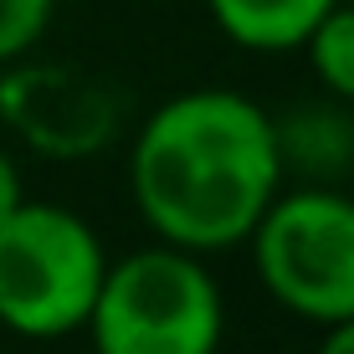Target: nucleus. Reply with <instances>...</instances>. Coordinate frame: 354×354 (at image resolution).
Wrapping results in <instances>:
<instances>
[{
    "mask_svg": "<svg viewBox=\"0 0 354 354\" xmlns=\"http://www.w3.org/2000/svg\"><path fill=\"white\" fill-rule=\"evenodd\" d=\"M26 201V185H21V169H16V160H10V149L0 144V221H6L16 205Z\"/></svg>",
    "mask_w": 354,
    "mask_h": 354,
    "instance_id": "nucleus-9",
    "label": "nucleus"
},
{
    "mask_svg": "<svg viewBox=\"0 0 354 354\" xmlns=\"http://www.w3.org/2000/svg\"><path fill=\"white\" fill-rule=\"evenodd\" d=\"M82 328L97 354H221L226 298L201 252L160 241L108 262Z\"/></svg>",
    "mask_w": 354,
    "mask_h": 354,
    "instance_id": "nucleus-2",
    "label": "nucleus"
},
{
    "mask_svg": "<svg viewBox=\"0 0 354 354\" xmlns=\"http://www.w3.org/2000/svg\"><path fill=\"white\" fill-rule=\"evenodd\" d=\"M252 262L277 308L308 324L354 313V201L339 190H277L252 226Z\"/></svg>",
    "mask_w": 354,
    "mask_h": 354,
    "instance_id": "nucleus-4",
    "label": "nucleus"
},
{
    "mask_svg": "<svg viewBox=\"0 0 354 354\" xmlns=\"http://www.w3.org/2000/svg\"><path fill=\"white\" fill-rule=\"evenodd\" d=\"M0 124L52 160H82L113 144L118 93L77 67L16 57L0 67Z\"/></svg>",
    "mask_w": 354,
    "mask_h": 354,
    "instance_id": "nucleus-5",
    "label": "nucleus"
},
{
    "mask_svg": "<svg viewBox=\"0 0 354 354\" xmlns=\"http://www.w3.org/2000/svg\"><path fill=\"white\" fill-rule=\"evenodd\" d=\"M313 354H354V313H344V319L324 324V339Z\"/></svg>",
    "mask_w": 354,
    "mask_h": 354,
    "instance_id": "nucleus-10",
    "label": "nucleus"
},
{
    "mask_svg": "<svg viewBox=\"0 0 354 354\" xmlns=\"http://www.w3.org/2000/svg\"><path fill=\"white\" fill-rule=\"evenodd\" d=\"M303 52H308L313 77H319L334 97H349V103H354V6L334 0L328 16L308 31Z\"/></svg>",
    "mask_w": 354,
    "mask_h": 354,
    "instance_id": "nucleus-7",
    "label": "nucleus"
},
{
    "mask_svg": "<svg viewBox=\"0 0 354 354\" xmlns=\"http://www.w3.org/2000/svg\"><path fill=\"white\" fill-rule=\"evenodd\" d=\"M205 6L226 41L277 57L308 41V31L328 16L334 0H205Z\"/></svg>",
    "mask_w": 354,
    "mask_h": 354,
    "instance_id": "nucleus-6",
    "label": "nucleus"
},
{
    "mask_svg": "<svg viewBox=\"0 0 354 354\" xmlns=\"http://www.w3.org/2000/svg\"><path fill=\"white\" fill-rule=\"evenodd\" d=\"M108 252L72 205L21 201L0 221V324L21 339L77 334L103 288Z\"/></svg>",
    "mask_w": 354,
    "mask_h": 354,
    "instance_id": "nucleus-3",
    "label": "nucleus"
},
{
    "mask_svg": "<svg viewBox=\"0 0 354 354\" xmlns=\"http://www.w3.org/2000/svg\"><path fill=\"white\" fill-rule=\"evenodd\" d=\"M283 133L252 97L190 88L139 124L129 195L160 241L205 257L252 236L283 190Z\"/></svg>",
    "mask_w": 354,
    "mask_h": 354,
    "instance_id": "nucleus-1",
    "label": "nucleus"
},
{
    "mask_svg": "<svg viewBox=\"0 0 354 354\" xmlns=\"http://www.w3.org/2000/svg\"><path fill=\"white\" fill-rule=\"evenodd\" d=\"M57 0H0V67L31 57V46L52 26Z\"/></svg>",
    "mask_w": 354,
    "mask_h": 354,
    "instance_id": "nucleus-8",
    "label": "nucleus"
}]
</instances>
